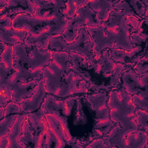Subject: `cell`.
Instances as JSON below:
<instances>
[{
	"label": "cell",
	"instance_id": "6da1fadb",
	"mask_svg": "<svg viewBox=\"0 0 148 148\" xmlns=\"http://www.w3.org/2000/svg\"><path fill=\"white\" fill-rule=\"evenodd\" d=\"M120 92L117 91L112 92L108 105L110 108L111 119L119 123L123 127L119 133L115 132L116 141L120 144L124 143L123 138L129 133L137 131L138 125L135 121L136 116L134 113L135 105L131 97L124 90H121Z\"/></svg>",
	"mask_w": 148,
	"mask_h": 148
},
{
	"label": "cell",
	"instance_id": "7a4b0ae2",
	"mask_svg": "<svg viewBox=\"0 0 148 148\" xmlns=\"http://www.w3.org/2000/svg\"><path fill=\"white\" fill-rule=\"evenodd\" d=\"M69 58L65 51L56 52L53 55L52 61L45 67L43 77L46 89L48 92L56 94L58 88H61L64 83L61 82V77L66 69V62Z\"/></svg>",
	"mask_w": 148,
	"mask_h": 148
},
{
	"label": "cell",
	"instance_id": "3957f363",
	"mask_svg": "<svg viewBox=\"0 0 148 148\" xmlns=\"http://www.w3.org/2000/svg\"><path fill=\"white\" fill-rule=\"evenodd\" d=\"M13 54L18 56L23 64H28L32 69L47 64L51 57L49 52L42 51L38 47L32 49L29 54H27L25 46L20 43L14 45Z\"/></svg>",
	"mask_w": 148,
	"mask_h": 148
},
{
	"label": "cell",
	"instance_id": "277c9868",
	"mask_svg": "<svg viewBox=\"0 0 148 148\" xmlns=\"http://www.w3.org/2000/svg\"><path fill=\"white\" fill-rule=\"evenodd\" d=\"M89 40L88 35L83 29H81L79 35L75 43L72 44H67L64 42L61 38H54L50 40V48L57 50H68L71 51H76L84 54L87 57L89 60L93 64L92 59L91 45L90 43L82 45L83 43H86Z\"/></svg>",
	"mask_w": 148,
	"mask_h": 148
},
{
	"label": "cell",
	"instance_id": "5b68a950",
	"mask_svg": "<svg viewBox=\"0 0 148 148\" xmlns=\"http://www.w3.org/2000/svg\"><path fill=\"white\" fill-rule=\"evenodd\" d=\"M129 27L125 23L124 19H123L119 25V27L113 31H108V35L106 37H104L100 33L99 29H96V32L98 34V36L105 38L106 39L105 40L98 43V53L101 51L105 47L110 46L114 42H117V47L118 43H119V47H121L122 48L125 49L127 50H131L132 46L130 43V40L128 37L127 33Z\"/></svg>",
	"mask_w": 148,
	"mask_h": 148
},
{
	"label": "cell",
	"instance_id": "8992f818",
	"mask_svg": "<svg viewBox=\"0 0 148 148\" xmlns=\"http://www.w3.org/2000/svg\"><path fill=\"white\" fill-rule=\"evenodd\" d=\"M46 89L45 87L44 79L40 80L35 87L30 98L23 99L20 105L21 110L25 112H30L37 110L46 95Z\"/></svg>",
	"mask_w": 148,
	"mask_h": 148
},
{
	"label": "cell",
	"instance_id": "52a82bcc",
	"mask_svg": "<svg viewBox=\"0 0 148 148\" xmlns=\"http://www.w3.org/2000/svg\"><path fill=\"white\" fill-rule=\"evenodd\" d=\"M88 100L91 104L93 105L94 109L96 110L97 116L102 117V119L100 120L102 123H99L97 124V127L101 128L105 124L109 126H112L113 124L112 122L108 119L109 109L105 105L106 97L105 94H98L92 95L89 97Z\"/></svg>",
	"mask_w": 148,
	"mask_h": 148
},
{
	"label": "cell",
	"instance_id": "ba28073f",
	"mask_svg": "<svg viewBox=\"0 0 148 148\" xmlns=\"http://www.w3.org/2000/svg\"><path fill=\"white\" fill-rule=\"evenodd\" d=\"M52 17H30L25 15L17 16L13 20L12 27L14 28H22L23 27L26 26L29 31L36 25H41L43 24H49L54 18Z\"/></svg>",
	"mask_w": 148,
	"mask_h": 148
},
{
	"label": "cell",
	"instance_id": "9c48e42d",
	"mask_svg": "<svg viewBox=\"0 0 148 148\" xmlns=\"http://www.w3.org/2000/svg\"><path fill=\"white\" fill-rule=\"evenodd\" d=\"M26 115H17L12 125L10 130L8 134V147H23L22 145L19 142V138L23 132V124L25 120Z\"/></svg>",
	"mask_w": 148,
	"mask_h": 148
},
{
	"label": "cell",
	"instance_id": "30bf717a",
	"mask_svg": "<svg viewBox=\"0 0 148 148\" xmlns=\"http://www.w3.org/2000/svg\"><path fill=\"white\" fill-rule=\"evenodd\" d=\"M37 81L34 80L28 83L17 82L13 86L12 88L13 91V101L16 103H20L25 97H30L34 90Z\"/></svg>",
	"mask_w": 148,
	"mask_h": 148
},
{
	"label": "cell",
	"instance_id": "8fae6325",
	"mask_svg": "<svg viewBox=\"0 0 148 148\" xmlns=\"http://www.w3.org/2000/svg\"><path fill=\"white\" fill-rule=\"evenodd\" d=\"M20 60L19 58L16 59V61L14 62L16 71L12 74H10L7 79L1 83V84H6L12 87V86L16 83L18 80H20L22 82H26L27 79L31 76L29 71L20 63Z\"/></svg>",
	"mask_w": 148,
	"mask_h": 148
},
{
	"label": "cell",
	"instance_id": "7c38bea8",
	"mask_svg": "<svg viewBox=\"0 0 148 148\" xmlns=\"http://www.w3.org/2000/svg\"><path fill=\"white\" fill-rule=\"evenodd\" d=\"M71 101L69 104L66 106L64 105V102L62 101H56L55 98L52 96H48L47 99H45L43 104V109L45 110H47L49 112H54L57 116H60V109L62 111V113L65 116L70 114L72 105H70Z\"/></svg>",
	"mask_w": 148,
	"mask_h": 148
},
{
	"label": "cell",
	"instance_id": "4fadbf2b",
	"mask_svg": "<svg viewBox=\"0 0 148 148\" xmlns=\"http://www.w3.org/2000/svg\"><path fill=\"white\" fill-rule=\"evenodd\" d=\"M13 50L11 46H8L2 53L1 57V83L6 75L14 68Z\"/></svg>",
	"mask_w": 148,
	"mask_h": 148
},
{
	"label": "cell",
	"instance_id": "5bb4252c",
	"mask_svg": "<svg viewBox=\"0 0 148 148\" xmlns=\"http://www.w3.org/2000/svg\"><path fill=\"white\" fill-rule=\"evenodd\" d=\"M25 33V31L12 30L7 28H1V40L2 42L14 45L23 40Z\"/></svg>",
	"mask_w": 148,
	"mask_h": 148
},
{
	"label": "cell",
	"instance_id": "9a60e30c",
	"mask_svg": "<svg viewBox=\"0 0 148 148\" xmlns=\"http://www.w3.org/2000/svg\"><path fill=\"white\" fill-rule=\"evenodd\" d=\"M123 78L124 80V84L129 93H136L141 88L142 86L139 79L134 75L131 71L125 73Z\"/></svg>",
	"mask_w": 148,
	"mask_h": 148
},
{
	"label": "cell",
	"instance_id": "2e32d148",
	"mask_svg": "<svg viewBox=\"0 0 148 148\" xmlns=\"http://www.w3.org/2000/svg\"><path fill=\"white\" fill-rule=\"evenodd\" d=\"M127 140V143L132 145L131 147H143L147 142V135L143 132L139 131L137 133L129 135Z\"/></svg>",
	"mask_w": 148,
	"mask_h": 148
},
{
	"label": "cell",
	"instance_id": "e0dca14e",
	"mask_svg": "<svg viewBox=\"0 0 148 148\" xmlns=\"http://www.w3.org/2000/svg\"><path fill=\"white\" fill-rule=\"evenodd\" d=\"M23 135L19 138V142L21 144L22 143H28L32 142L35 143L36 139H34L32 131L29 128V123L27 120H25L23 126Z\"/></svg>",
	"mask_w": 148,
	"mask_h": 148
},
{
	"label": "cell",
	"instance_id": "ac0fdd59",
	"mask_svg": "<svg viewBox=\"0 0 148 148\" xmlns=\"http://www.w3.org/2000/svg\"><path fill=\"white\" fill-rule=\"evenodd\" d=\"M16 116V115H11L8 117L6 116L3 119H1L0 123L1 138H2L3 136L9 134L12 125L15 121Z\"/></svg>",
	"mask_w": 148,
	"mask_h": 148
},
{
	"label": "cell",
	"instance_id": "d6986e66",
	"mask_svg": "<svg viewBox=\"0 0 148 148\" xmlns=\"http://www.w3.org/2000/svg\"><path fill=\"white\" fill-rule=\"evenodd\" d=\"M90 5L95 10L99 9L98 10V14L101 18H105L106 14L108 13V10L112 7V3L108 1H105V3L102 5L98 4V1H91Z\"/></svg>",
	"mask_w": 148,
	"mask_h": 148
},
{
	"label": "cell",
	"instance_id": "ffe728a7",
	"mask_svg": "<svg viewBox=\"0 0 148 148\" xmlns=\"http://www.w3.org/2000/svg\"><path fill=\"white\" fill-rule=\"evenodd\" d=\"M21 110L20 105L15 102H10L8 103L4 108L3 116H7L8 114L13 113H18Z\"/></svg>",
	"mask_w": 148,
	"mask_h": 148
},
{
	"label": "cell",
	"instance_id": "44dd1931",
	"mask_svg": "<svg viewBox=\"0 0 148 148\" xmlns=\"http://www.w3.org/2000/svg\"><path fill=\"white\" fill-rule=\"evenodd\" d=\"M136 114L138 115L139 117V124L140 125L143 127H147V112H145L141 110H138L136 112Z\"/></svg>",
	"mask_w": 148,
	"mask_h": 148
},
{
	"label": "cell",
	"instance_id": "7402d4cb",
	"mask_svg": "<svg viewBox=\"0 0 148 148\" xmlns=\"http://www.w3.org/2000/svg\"><path fill=\"white\" fill-rule=\"evenodd\" d=\"M134 101L140 107L147 109V99L144 100L143 98H141L139 96H134Z\"/></svg>",
	"mask_w": 148,
	"mask_h": 148
}]
</instances>
